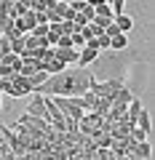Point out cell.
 I'll return each mask as SVG.
<instances>
[{"instance_id":"1","label":"cell","mask_w":155,"mask_h":160,"mask_svg":"<svg viewBox=\"0 0 155 160\" xmlns=\"http://www.w3.org/2000/svg\"><path fill=\"white\" fill-rule=\"evenodd\" d=\"M94 72L91 69H80V67H75V69H64V72L59 75H48V80L43 83L40 88L35 93H40V96H48V99H80L88 93V88H91L94 83Z\"/></svg>"},{"instance_id":"2","label":"cell","mask_w":155,"mask_h":160,"mask_svg":"<svg viewBox=\"0 0 155 160\" xmlns=\"http://www.w3.org/2000/svg\"><path fill=\"white\" fill-rule=\"evenodd\" d=\"M126 86L123 80H104V83H99V80H94L91 83V88L88 91L94 93L96 99H110V104H112V99H115V93L121 91V88Z\"/></svg>"},{"instance_id":"3","label":"cell","mask_w":155,"mask_h":160,"mask_svg":"<svg viewBox=\"0 0 155 160\" xmlns=\"http://www.w3.org/2000/svg\"><path fill=\"white\" fill-rule=\"evenodd\" d=\"M54 104H56V109L62 112V118L64 120H72V123H80V118L86 112H83L80 107H78V102L75 99H62V96H56V99H51Z\"/></svg>"},{"instance_id":"4","label":"cell","mask_w":155,"mask_h":160,"mask_svg":"<svg viewBox=\"0 0 155 160\" xmlns=\"http://www.w3.org/2000/svg\"><path fill=\"white\" fill-rule=\"evenodd\" d=\"M24 112H27L29 118H40V120H46V102H43L40 93H35V96H32V102H29V107L24 109ZM46 123H48V120H46Z\"/></svg>"},{"instance_id":"5","label":"cell","mask_w":155,"mask_h":160,"mask_svg":"<svg viewBox=\"0 0 155 160\" xmlns=\"http://www.w3.org/2000/svg\"><path fill=\"white\" fill-rule=\"evenodd\" d=\"M54 59L70 67V64H78V51L75 48H54Z\"/></svg>"},{"instance_id":"6","label":"cell","mask_w":155,"mask_h":160,"mask_svg":"<svg viewBox=\"0 0 155 160\" xmlns=\"http://www.w3.org/2000/svg\"><path fill=\"white\" fill-rule=\"evenodd\" d=\"M11 86L19 91V96H24V93H32V83H29V78H24V75H13L11 78Z\"/></svg>"},{"instance_id":"7","label":"cell","mask_w":155,"mask_h":160,"mask_svg":"<svg viewBox=\"0 0 155 160\" xmlns=\"http://www.w3.org/2000/svg\"><path fill=\"white\" fill-rule=\"evenodd\" d=\"M142 99H139V96H134L131 99V104H128V109H126V123H131V126L134 128H137V115L139 112H142Z\"/></svg>"},{"instance_id":"8","label":"cell","mask_w":155,"mask_h":160,"mask_svg":"<svg viewBox=\"0 0 155 160\" xmlns=\"http://www.w3.org/2000/svg\"><path fill=\"white\" fill-rule=\"evenodd\" d=\"M112 24L121 29V35H128V32H131V27H134V19L128 16V13H121V16L112 19Z\"/></svg>"},{"instance_id":"9","label":"cell","mask_w":155,"mask_h":160,"mask_svg":"<svg viewBox=\"0 0 155 160\" xmlns=\"http://www.w3.org/2000/svg\"><path fill=\"white\" fill-rule=\"evenodd\" d=\"M150 155H152V144H150V142H137V147H134L131 158H142V160H150Z\"/></svg>"},{"instance_id":"10","label":"cell","mask_w":155,"mask_h":160,"mask_svg":"<svg viewBox=\"0 0 155 160\" xmlns=\"http://www.w3.org/2000/svg\"><path fill=\"white\" fill-rule=\"evenodd\" d=\"M137 128L144 133H152V120H150V112L147 109H142V112L137 115Z\"/></svg>"},{"instance_id":"11","label":"cell","mask_w":155,"mask_h":160,"mask_svg":"<svg viewBox=\"0 0 155 160\" xmlns=\"http://www.w3.org/2000/svg\"><path fill=\"white\" fill-rule=\"evenodd\" d=\"M126 46H128V35H115V38H110V48L112 51H123Z\"/></svg>"},{"instance_id":"12","label":"cell","mask_w":155,"mask_h":160,"mask_svg":"<svg viewBox=\"0 0 155 160\" xmlns=\"http://www.w3.org/2000/svg\"><path fill=\"white\" fill-rule=\"evenodd\" d=\"M107 109H110V99H96V104H94L91 112L102 115V118H107Z\"/></svg>"},{"instance_id":"13","label":"cell","mask_w":155,"mask_h":160,"mask_svg":"<svg viewBox=\"0 0 155 160\" xmlns=\"http://www.w3.org/2000/svg\"><path fill=\"white\" fill-rule=\"evenodd\" d=\"M110 11H112V19L121 16V13H126V3H123V0H112V3H110Z\"/></svg>"},{"instance_id":"14","label":"cell","mask_w":155,"mask_h":160,"mask_svg":"<svg viewBox=\"0 0 155 160\" xmlns=\"http://www.w3.org/2000/svg\"><path fill=\"white\" fill-rule=\"evenodd\" d=\"M64 69H67V64L56 62V59H54V62L48 64V75H59V72H64Z\"/></svg>"},{"instance_id":"15","label":"cell","mask_w":155,"mask_h":160,"mask_svg":"<svg viewBox=\"0 0 155 160\" xmlns=\"http://www.w3.org/2000/svg\"><path fill=\"white\" fill-rule=\"evenodd\" d=\"M46 32H48V24H38L29 35H32V38H46Z\"/></svg>"},{"instance_id":"16","label":"cell","mask_w":155,"mask_h":160,"mask_svg":"<svg viewBox=\"0 0 155 160\" xmlns=\"http://www.w3.org/2000/svg\"><path fill=\"white\" fill-rule=\"evenodd\" d=\"M96 46H99V51H102V48H110V38H107V35L96 38Z\"/></svg>"},{"instance_id":"17","label":"cell","mask_w":155,"mask_h":160,"mask_svg":"<svg viewBox=\"0 0 155 160\" xmlns=\"http://www.w3.org/2000/svg\"><path fill=\"white\" fill-rule=\"evenodd\" d=\"M0 109H3V96H0Z\"/></svg>"}]
</instances>
